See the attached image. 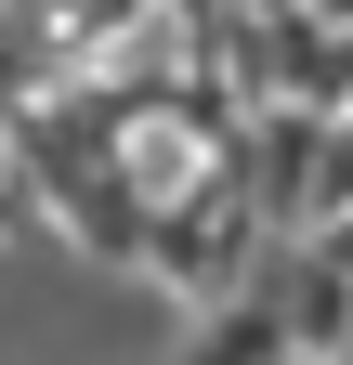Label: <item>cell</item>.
Listing matches in <instances>:
<instances>
[]
</instances>
